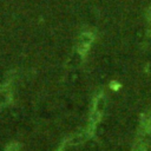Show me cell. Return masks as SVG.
I'll use <instances>...</instances> for the list:
<instances>
[{
  "instance_id": "cell-1",
  "label": "cell",
  "mask_w": 151,
  "mask_h": 151,
  "mask_svg": "<svg viewBox=\"0 0 151 151\" xmlns=\"http://www.w3.org/2000/svg\"><path fill=\"white\" fill-rule=\"evenodd\" d=\"M8 151H17V144H12L8 147Z\"/></svg>"
},
{
  "instance_id": "cell-2",
  "label": "cell",
  "mask_w": 151,
  "mask_h": 151,
  "mask_svg": "<svg viewBox=\"0 0 151 151\" xmlns=\"http://www.w3.org/2000/svg\"><path fill=\"white\" fill-rule=\"evenodd\" d=\"M150 21H151V13H150Z\"/></svg>"
}]
</instances>
